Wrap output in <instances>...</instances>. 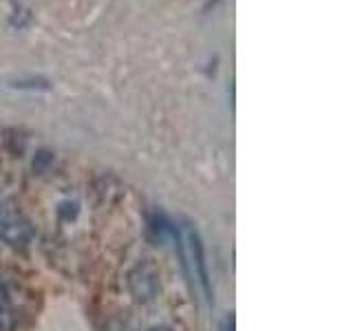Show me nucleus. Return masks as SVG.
<instances>
[{"label": "nucleus", "mask_w": 353, "mask_h": 331, "mask_svg": "<svg viewBox=\"0 0 353 331\" xmlns=\"http://www.w3.org/2000/svg\"><path fill=\"white\" fill-rule=\"evenodd\" d=\"M148 331H170L168 327H152V329H148Z\"/></svg>", "instance_id": "10"}, {"label": "nucleus", "mask_w": 353, "mask_h": 331, "mask_svg": "<svg viewBox=\"0 0 353 331\" xmlns=\"http://www.w3.org/2000/svg\"><path fill=\"white\" fill-rule=\"evenodd\" d=\"M219 3V0H208V5H205V9L203 11H210V7H214Z\"/></svg>", "instance_id": "9"}, {"label": "nucleus", "mask_w": 353, "mask_h": 331, "mask_svg": "<svg viewBox=\"0 0 353 331\" xmlns=\"http://www.w3.org/2000/svg\"><path fill=\"white\" fill-rule=\"evenodd\" d=\"M29 20H31V14H29V11H20V16L16 14L14 18H11V25L20 29V27H25Z\"/></svg>", "instance_id": "6"}, {"label": "nucleus", "mask_w": 353, "mask_h": 331, "mask_svg": "<svg viewBox=\"0 0 353 331\" xmlns=\"http://www.w3.org/2000/svg\"><path fill=\"white\" fill-rule=\"evenodd\" d=\"M223 331H234V316H228V318H225Z\"/></svg>", "instance_id": "8"}, {"label": "nucleus", "mask_w": 353, "mask_h": 331, "mask_svg": "<svg viewBox=\"0 0 353 331\" xmlns=\"http://www.w3.org/2000/svg\"><path fill=\"white\" fill-rule=\"evenodd\" d=\"M14 86L18 88H51L47 80H40V77H36V80H27V82H16Z\"/></svg>", "instance_id": "4"}, {"label": "nucleus", "mask_w": 353, "mask_h": 331, "mask_svg": "<svg viewBox=\"0 0 353 331\" xmlns=\"http://www.w3.org/2000/svg\"><path fill=\"white\" fill-rule=\"evenodd\" d=\"M49 161H51V154L47 150H40L36 154V159H33V170H42Z\"/></svg>", "instance_id": "5"}, {"label": "nucleus", "mask_w": 353, "mask_h": 331, "mask_svg": "<svg viewBox=\"0 0 353 331\" xmlns=\"http://www.w3.org/2000/svg\"><path fill=\"white\" fill-rule=\"evenodd\" d=\"M126 285H128L130 296L135 298L137 303H150L152 298L159 294V276L146 263H139L128 272Z\"/></svg>", "instance_id": "2"}, {"label": "nucleus", "mask_w": 353, "mask_h": 331, "mask_svg": "<svg viewBox=\"0 0 353 331\" xmlns=\"http://www.w3.org/2000/svg\"><path fill=\"white\" fill-rule=\"evenodd\" d=\"M106 331H130L126 323H121V320H110L106 325Z\"/></svg>", "instance_id": "7"}, {"label": "nucleus", "mask_w": 353, "mask_h": 331, "mask_svg": "<svg viewBox=\"0 0 353 331\" xmlns=\"http://www.w3.org/2000/svg\"><path fill=\"white\" fill-rule=\"evenodd\" d=\"M0 237L9 245H27L31 241V228L27 221H22L18 217H5L0 221Z\"/></svg>", "instance_id": "3"}, {"label": "nucleus", "mask_w": 353, "mask_h": 331, "mask_svg": "<svg viewBox=\"0 0 353 331\" xmlns=\"http://www.w3.org/2000/svg\"><path fill=\"white\" fill-rule=\"evenodd\" d=\"M179 245H181V259L185 270L190 272L192 279L199 283V287L203 290L205 298H210V281H208V270H205V259H203V245L199 241L196 230L190 225H183L179 232Z\"/></svg>", "instance_id": "1"}]
</instances>
